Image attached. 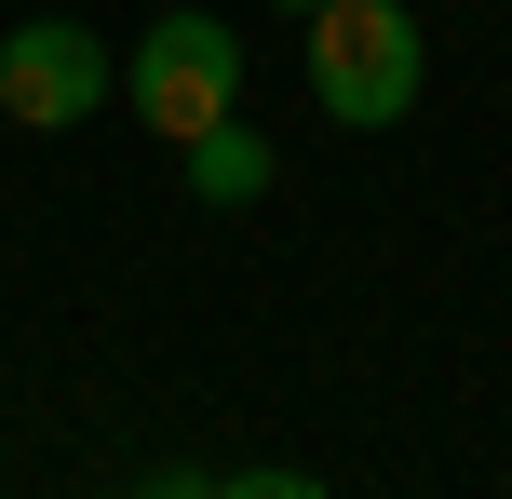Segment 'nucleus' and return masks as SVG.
I'll return each instance as SVG.
<instances>
[{"mask_svg": "<svg viewBox=\"0 0 512 499\" xmlns=\"http://www.w3.org/2000/svg\"><path fill=\"white\" fill-rule=\"evenodd\" d=\"M310 108L351 135H391L418 108V81H432V27L405 14V0H310Z\"/></svg>", "mask_w": 512, "mask_h": 499, "instance_id": "1", "label": "nucleus"}, {"mask_svg": "<svg viewBox=\"0 0 512 499\" xmlns=\"http://www.w3.org/2000/svg\"><path fill=\"white\" fill-rule=\"evenodd\" d=\"M122 108L162 135V149L203 135V122H230V108H243V27H216L203 0L149 14V27H135V54H122Z\"/></svg>", "mask_w": 512, "mask_h": 499, "instance_id": "2", "label": "nucleus"}, {"mask_svg": "<svg viewBox=\"0 0 512 499\" xmlns=\"http://www.w3.org/2000/svg\"><path fill=\"white\" fill-rule=\"evenodd\" d=\"M270 14H310V0H270Z\"/></svg>", "mask_w": 512, "mask_h": 499, "instance_id": "5", "label": "nucleus"}, {"mask_svg": "<svg viewBox=\"0 0 512 499\" xmlns=\"http://www.w3.org/2000/svg\"><path fill=\"white\" fill-rule=\"evenodd\" d=\"M108 95H122V68H108V41H95V27H68V14L0 27V122L68 135V122H95Z\"/></svg>", "mask_w": 512, "mask_h": 499, "instance_id": "3", "label": "nucleus"}, {"mask_svg": "<svg viewBox=\"0 0 512 499\" xmlns=\"http://www.w3.org/2000/svg\"><path fill=\"white\" fill-rule=\"evenodd\" d=\"M176 162H189V203H216V216H243L256 189L283 176V162H270V135H256L243 108H230V122H203V135H176Z\"/></svg>", "mask_w": 512, "mask_h": 499, "instance_id": "4", "label": "nucleus"}]
</instances>
